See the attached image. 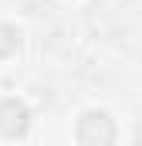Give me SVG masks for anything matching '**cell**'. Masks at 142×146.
<instances>
[{"label": "cell", "mask_w": 142, "mask_h": 146, "mask_svg": "<svg viewBox=\"0 0 142 146\" xmlns=\"http://www.w3.org/2000/svg\"><path fill=\"white\" fill-rule=\"evenodd\" d=\"M20 48V31L10 24H0V58H10Z\"/></svg>", "instance_id": "3957f363"}, {"label": "cell", "mask_w": 142, "mask_h": 146, "mask_svg": "<svg viewBox=\"0 0 142 146\" xmlns=\"http://www.w3.org/2000/svg\"><path fill=\"white\" fill-rule=\"evenodd\" d=\"M115 119L105 109H85L74 122V143L78 146H115Z\"/></svg>", "instance_id": "6da1fadb"}, {"label": "cell", "mask_w": 142, "mask_h": 146, "mask_svg": "<svg viewBox=\"0 0 142 146\" xmlns=\"http://www.w3.org/2000/svg\"><path fill=\"white\" fill-rule=\"evenodd\" d=\"M27 126H31V109L20 99H14V95L0 99V133L7 139H20L27 133Z\"/></svg>", "instance_id": "7a4b0ae2"}]
</instances>
